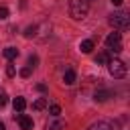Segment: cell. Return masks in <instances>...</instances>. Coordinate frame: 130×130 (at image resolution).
<instances>
[{"label":"cell","mask_w":130,"mask_h":130,"mask_svg":"<svg viewBox=\"0 0 130 130\" xmlns=\"http://www.w3.org/2000/svg\"><path fill=\"white\" fill-rule=\"evenodd\" d=\"M89 12V0H71L69 2V14L75 20H83Z\"/></svg>","instance_id":"obj_1"},{"label":"cell","mask_w":130,"mask_h":130,"mask_svg":"<svg viewBox=\"0 0 130 130\" xmlns=\"http://www.w3.org/2000/svg\"><path fill=\"white\" fill-rule=\"evenodd\" d=\"M108 22H110L114 28H118V30H126V28L130 26V16H128V12H122V10H118V12L110 14Z\"/></svg>","instance_id":"obj_2"},{"label":"cell","mask_w":130,"mask_h":130,"mask_svg":"<svg viewBox=\"0 0 130 130\" xmlns=\"http://www.w3.org/2000/svg\"><path fill=\"white\" fill-rule=\"evenodd\" d=\"M108 69H110V73H112V77H116V79H122V77H126V63L124 61H120V59H112V61H108Z\"/></svg>","instance_id":"obj_3"},{"label":"cell","mask_w":130,"mask_h":130,"mask_svg":"<svg viewBox=\"0 0 130 130\" xmlns=\"http://www.w3.org/2000/svg\"><path fill=\"white\" fill-rule=\"evenodd\" d=\"M106 47L114 53H120L122 51V35L120 32H110L106 37Z\"/></svg>","instance_id":"obj_4"},{"label":"cell","mask_w":130,"mask_h":130,"mask_svg":"<svg viewBox=\"0 0 130 130\" xmlns=\"http://www.w3.org/2000/svg\"><path fill=\"white\" fill-rule=\"evenodd\" d=\"M65 120H61L59 116H53L51 120H47V124H45V130H65Z\"/></svg>","instance_id":"obj_5"},{"label":"cell","mask_w":130,"mask_h":130,"mask_svg":"<svg viewBox=\"0 0 130 130\" xmlns=\"http://www.w3.org/2000/svg\"><path fill=\"white\" fill-rule=\"evenodd\" d=\"M16 122L20 124L22 130H32V118H28L26 114H18L16 116Z\"/></svg>","instance_id":"obj_6"},{"label":"cell","mask_w":130,"mask_h":130,"mask_svg":"<svg viewBox=\"0 0 130 130\" xmlns=\"http://www.w3.org/2000/svg\"><path fill=\"white\" fill-rule=\"evenodd\" d=\"M87 130H116V128H114L108 120H98V122H93Z\"/></svg>","instance_id":"obj_7"},{"label":"cell","mask_w":130,"mask_h":130,"mask_svg":"<svg viewBox=\"0 0 130 130\" xmlns=\"http://www.w3.org/2000/svg\"><path fill=\"white\" fill-rule=\"evenodd\" d=\"M112 95H114L112 89H98V91L93 93V100H95V102H106V100H110Z\"/></svg>","instance_id":"obj_8"},{"label":"cell","mask_w":130,"mask_h":130,"mask_svg":"<svg viewBox=\"0 0 130 130\" xmlns=\"http://www.w3.org/2000/svg\"><path fill=\"white\" fill-rule=\"evenodd\" d=\"M75 71L73 69H65V73H63V81H65V85H73L75 83Z\"/></svg>","instance_id":"obj_9"},{"label":"cell","mask_w":130,"mask_h":130,"mask_svg":"<svg viewBox=\"0 0 130 130\" xmlns=\"http://www.w3.org/2000/svg\"><path fill=\"white\" fill-rule=\"evenodd\" d=\"M91 49H93V41L91 39H85V41L79 43V51L81 53H91Z\"/></svg>","instance_id":"obj_10"},{"label":"cell","mask_w":130,"mask_h":130,"mask_svg":"<svg viewBox=\"0 0 130 130\" xmlns=\"http://www.w3.org/2000/svg\"><path fill=\"white\" fill-rule=\"evenodd\" d=\"M2 55H4L8 61H12V59H16V57H18V49H16V47H6Z\"/></svg>","instance_id":"obj_11"},{"label":"cell","mask_w":130,"mask_h":130,"mask_svg":"<svg viewBox=\"0 0 130 130\" xmlns=\"http://www.w3.org/2000/svg\"><path fill=\"white\" fill-rule=\"evenodd\" d=\"M14 112H22L24 108H26V100L24 98H14Z\"/></svg>","instance_id":"obj_12"},{"label":"cell","mask_w":130,"mask_h":130,"mask_svg":"<svg viewBox=\"0 0 130 130\" xmlns=\"http://www.w3.org/2000/svg\"><path fill=\"white\" fill-rule=\"evenodd\" d=\"M45 108H47V98H39V100L32 102V110L41 112V110H45Z\"/></svg>","instance_id":"obj_13"},{"label":"cell","mask_w":130,"mask_h":130,"mask_svg":"<svg viewBox=\"0 0 130 130\" xmlns=\"http://www.w3.org/2000/svg\"><path fill=\"white\" fill-rule=\"evenodd\" d=\"M110 59H108V53H100L98 57H95V63H100V65H106Z\"/></svg>","instance_id":"obj_14"},{"label":"cell","mask_w":130,"mask_h":130,"mask_svg":"<svg viewBox=\"0 0 130 130\" xmlns=\"http://www.w3.org/2000/svg\"><path fill=\"white\" fill-rule=\"evenodd\" d=\"M24 37H26V39H32V37H37V26H28V28L24 30Z\"/></svg>","instance_id":"obj_15"},{"label":"cell","mask_w":130,"mask_h":130,"mask_svg":"<svg viewBox=\"0 0 130 130\" xmlns=\"http://www.w3.org/2000/svg\"><path fill=\"white\" fill-rule=\"evenodd\" d=\"M30 73H32V67H30V65H26V67H22V69H20V77H24V79H26V77H30Z\"/></svg>","instance_id":"obj_16"},{"label":"cell","mask_w":130,"mask_h":130,"mask_svg":"<svg viewBox=\"0 0 130 130\" xmlns=\"http://www.w3.org/2000/svg\"><path fill=\"white\" fill-rule=\"evenodd\" d=\"M49 112H51V116H59V114H61V106H59V104H51Z\"/></svg>","instance_id":"obj_17"},{"label":"cell","mask_w":130,"mask_h":130,"mask_svg":"<svg viewBox=\"0 0 130 130\" xmlns=\"http://www.w3.org/2000/svg\"><path fill=\"white\" fill-rule=\"evenodd\" d=\"M6 75H8V77H14V75H16V69H14V65H12V63L6 67Z\"/></svg>","instance_id":"obj_18"},{"label":"cell","mask_w":130,"mask_h":130,"mask_svg":"<svg viewBox=\"0 0 130 130\" xmlns=\"http://www.w3.org/2000/svg\"><path fill=\"white\" fill-rule=\"evenodd\" d=\"M8 14H10V12H8V8H6V6H0V20L8 18Z\"/></svg>","instance_id":"obj_19"},{"label":"cell","mask_w":130,"mask_h":130,"mask_svg":"<svg viewBox=\"0 0 130 130\" xmlns=\"http://www.w3.org/2000/svg\"><path fill=\"white\" fill-rule=\"evenodd\" d=\"M37 63H39V59H37V55H30V57H28V65H30V67H35Z\"/></svg>","instance_id":"obj_20"},{"label":"cell","mask_w":130,"mask_h":130,"mask_svg":"<svg viewBox=\"0 0 130 130\" xmlns=\"http://www.w3.org/2000/svg\"><path fill=\"white\" fill-rule=\"evenodd\" d=\"M6 102H8L6 93H0V108H4V106H6Z\"/></svg>","instance_id":"obj_21"},{"label":"cell","mask_w":130,"mask_h":130,"mask_svg":"<svg viewBox=\"0 0 130 130\" xmlns=\"http://www.w3.org/2000/svg\"><path fill=\"white\" fill-rule=\"evenodd\" d=\"M37 89H39V91H47V85H45V83H39Z\"/></svg>","instance_id":"obj_22"},{"label":"cell","mask_w":130,"mask_h":130,"mask_svg":"<svg viewBox=\"0 0 130 130\" xmlns=\"http://www.w3.org/2000/svg\"><path fill=\"white\" fill-rule=\"evenodd\" d=\"M122 2H124V0H112V4H114V6H120Z\"/></svg>","instance_id":"obj_23"},{"label":"cell","mask_w":130,"mask_h":130,"mask_svg":"<svg viewBox=\"0 0 130 130\" xmlns=\"http://www.w3.org/2000/svg\"><path fill=\"white\" fill-rule=\"evenodd\" d=\"M0 130H4V124H2V122H0Z\"/></svg>","instance_id":"obj_24"}]
</instances>
